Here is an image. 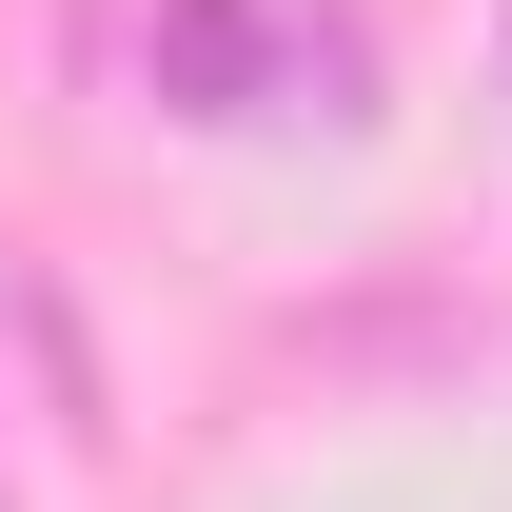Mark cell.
<instances>
[{"instance_id":"obj_1","label":"cell","mask_w":512,"mask_h":512,"mask_svg":"<svg viewBox=\"0 0 512 512\" xmlns=\"http://www.w3.org/2000/svg\"><path fill=\"white\" fill-rule=\"evenodd\" d=\"M256 60H276L256 0H158V99L178 119H256Z\"/></svg>"},{"instance_id":"obj_2","label":"cell","mask_w":512,"mask_h":512,"mask_svg":"<svg viewBox=\"0 0 512 512\" xmlns=\"http://www.w3.org/2000/svg\"><path fill=\"white\" fill-rule=\"evenodd\" d=\"M493 79H512V40H493Z\"/></svg>"}]
</instances>
